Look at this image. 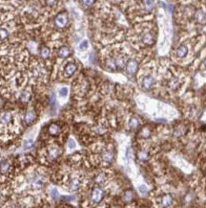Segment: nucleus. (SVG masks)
<instances>
[{
    "label": "nucleus",
    "instance_id": "f257e3e1",
    "mask_svg": "<svg viewBox=\"0 0 206 208\" xmlns=\"http://www.w3.org/2000/svg\"><path fill=\"white\" fill-rule=\"evenodd\" d=\"M14 114L9 111H0V129H8L14 125Z\"/></svg>",
    "mask_w": 206,
    "mask_h": 208
},
{
    "label": "nucleus",
    "instance_id": "f03ea898",
    "mask_svg": "<svg viewBox=\"0 0 206 208\" xmlns=\"http://www.w3.org/2000/svg\"><path fill=\"white\" fill-rule=\"evenodd\" d=\"M46 178L42 174L36 173L29 179V183L32 189H41L45 185Z\"/></svg>",
    "mask_w": 206,
    "mask_h": 208
},
{
    "label": "nucleus",
    "instance_id": "7ed1b4c3",
    "mask_svg": "<svg viewBox=\"0 0 206 208\" xmlns=\"http://www.w3.org/2000/svg\"><path fill=\"white\" fill-rule=\"evenodd\" d=\"M104 196H105L104 190L97 186V187L93 188V190L91 192L90 201L93 204H99L103 201V199H104Z\"/></svg>",
    "mask_w": 206,
    "mask_h": 208
},
{
    "label": "nucleus",
    "instance_id": "20e7f679",
    "mask_svg": "<svg viewBox=\"0 0 206 208\" xmlns=\"http://www.w3.org/2000/svg\"><path fill=\"white\" fill-rule=\"evenodd\" d=\"M60 155H61V148L55 144L51 145L46 150V157L48 158V160H51V161L55 160L56 158H58L60 156Z\"/></svg>",
    "mask_w": 206,
    "mask_h": 208
},
{
    "label": "nucleus",
    "instance_id": "39448f33",
    "mask_svg": "<svg viewBox=\"0 0 206 208\" xmlns=\"http://www.w3.org/2000/svg\"><path fill=\"white\" fill-rule=\"evenodd\" d=\"M68 23V16L66 13H60L54 18V24L57 28H64Z\"/></svg>",
    "mask_w": 206,
    "mask_h": 208
},
{
    "label": "nucleus",
    "instance_id": "423d86ee",
    "mask_svg": "<svg viewBox=\"0 0 206 208\" xmlns=\"http://www.w3.org/2000/svg\"><path fill=\"white\" fill-rule=\"evenodd\" d=\"M137 69H139V62H137V61L131 59L126 63V72L129 75H135Z\"/></svg>",
    "mask_w": 206,
    "mask_h": 208
},
{
    "label": "nucleus",
    "instance_id": "0eeeda50",
    "mask_svg": "<svg viewBox=\"0 0 206 208\" xmlns=\"http://www.w3.org/2000/svg\"><path fill=\"white\" fill-rule=\"evenodd\" d=\"M173 202H174V199H173V197H172V195L165 194L161 197V198H160L159 205L162 208H169L170 206H172Z\"/></svg>",
    "mask_w": 206,
    "mask_h": 208
},
{
    "label": "nucleus",
    "instance_id": "6e6552de",
    "mask_svg": "<svg viewBox=\"0 0 206 208\" xmlns=\"http://www.w3.org/2000/svg\"><path fill=\"white\" fill-rule=\"evenodd\" d=\"M114 152L112 149H105L101 152V160L105 163H111L114 160Z\"/></svg>",
    "mask_w": 206,
    "mask_h": 208
},
{
    "label": "nucleus",
    "instance_id": "1a4fd4ad",
    "mask_svg": "<svg viewBox=\"0 0 206 208\" xmlns=\"http://www.w3.org/2000/svg\"><path fill=\"white\" fill-rule=\"evenodd\" d=\"M76 69H77V66L75 63L69 62L64 67V74H65V76H67V77H71V76H73L75 74Z\"/></svg>",
    "mask_w": 206,
    "mask_h": 208
},
{
    "label": "nucleus",
    "instance_id": "9d476101",
    "mask_svg": "<svg viewBox=\"0 0 206 208\" xmlns=\"http://www.w3.org/2000/svg\"><path fill=\"white\" fill-rule=\"evenodd\" d=\"M155 84V80L151 75H147L142 80V87L146 90L151 89Z\"/></svg>",
    "mask_w": 206,
    "mask_h": 208
},
{
    "label": "nucleus",
    "instance_id": "9b49d317",
    "mask_svg": "<svg viewBox=\"0 0 206 208\" xmlns=\"http://www.w3.org/2000/svg\"><path fill=\"white\" fill-rule=\"evenodd\" d=\"M11 165L9 160L3 159L0 161V174H7L11 172Z\"/></svg>",
    "mask_w": 206,
    "mask_h": 208
},
{
    "label": "nucleus",
    "instance_id": "f8f14e48",
    "mask_svg": "<svg viewBox=\"0 0 206 208\" xmlns=\"http://www.w3.org/2000/svg\"><path fill=\"white\" fill-rule=\"evenodd\" d=\"M36 111H32V109H29V111H27L25 115H24V120H25V122L27 123V125L32 124L34 121H36Z\"/></svg>",
    "mask_w": 206,
    "mask_h": 208
},
{
    "label": "nucleus",
    "instance_id": "ddd939ff",
    "mask_svg": "<svg viewBox=\"0 0 206 208\" xmlns=\"http://www.w3.org/2000/svg\"><path fill=\"white\" fill-rule=\"evenodd\" d=\"M81 184H82V182L79 178H73L70 179V181H69V188H70V190H72V191H76L80 188Z\"/></svg>",
    "mask_w": 206,
    "mask_h": 208
},
{
    "label": "nucleus",
    "instance_id": "4468645a",
    "mask_svg": "<svg viewBox=\"0 0 206 208\" xmlns=\"http://www.w3.org/2000/svg\"><path fill=\"white\" fill-rule=\"evenodd\" d=\"M141 40L143 43L147 45H152L154 41H155V38H154V36L151 33H145V34L141 37Z\"/></svg>",
    "mask_w": 206,
    "mask_h": 208
},
{
    "label": "nucleus",
    "instance_id": "2eb2a0df",
    "mask_svg": "<svg viewBox=\"0 0 206 208\" xmlns=\"http://www.w3.org/2000/svg\"><path fill=\"white\" fill-rule=\"evenodd\" d=\"M57 55H58V57L61 58V59H66L71 55V51H70V49H69V47L62 46V47L59 48L58 52H57Z\"/></svg>",
    "mask_w": 206,
    "mask_h": 208
},
{
    "label": "nucleus",
    "instance_id": "dca6fc26",
    "mask_svg": "<svg viewBox=\"0 0 206 208\" xmlns=\"http://www.w3.org/2000/svg\"><path fill=\"white\" fill-rule=\"evenodd\" d=\"M176 54H177V57L178 58H184V57H186L187 54H188V48H187V46H185V45L179 46L177 49Z\"/></svg>",
    "mask_w": 206,
    "mask_h": 208
},
{
    "label": "nucleus",
    "instance_id": "f3484780",
    "mask_svg": "<svg viewBox=\"0 0 206 208\" xmlns=\"http://www.w3.org/2000/svg\"><path fill=\"white\" fill-rule=\"evenodd\" d=\"M48 129H49V133L51 135H57L60 133V127L57 125L56 123H52L49 126Z\"/></svg>",
    "mask_w": 206,
    "mask_h": 208
},
{
    "label": "nucleus",
    "instance_id": "a211bd4d",
    "mask_svg": "<svg viewBox=\"0 0 206 208\" xmlns=\"http://www.w3.org/2000/svg\"><path fill=\"white\" fill-rule=\"evenodd\" d=\"M195 18H196V20L198 21V22L203 24V23L206 22V14L203 12V11L200 10L196 13V15H195Z\"/></svg>",
    "mask_w": 206,
    "mask_h": 208
},
{
    "label": "nucleus",
    "instance_id": "6ab92c4d",
    "mask_svg": "<svg viewBox=\"0 0 206 208\" xmlns=\"http://www.w3.org/2000/svg\"><path fill=\"white\" fill-rule=\"evenodd\" d=\"M31 92L29 90H23L20 95V100L22 103H28L31 100Z\"/></svg>",
    "mask_w": 206,
    "mask_h": 208
},
{
    "label": "nucleus",
    "instance_id": "aec40b11",
    "mask_svg": "<svg viewBox=\"0 0 206 208\" xmlns=\"http://www.w3.org/2000/svg\"><path fill=\"white\" fill-rule=\"evenodd\" d=\"M137 156H139V159L140 161H146L149 158V152L145 150L140 151L139 154H137Z\"/></svg>",
    "mask_w": 206,
    "mask_h": 208
},
{
    "label": "nucleus",
    "instance_id": "412c9836",
    "mask_svg": "<svg viewBox=\"0 0 206 208\" xmlns=\"http://www.w3.org/2000/svg\"><path fill=\"white\" fill-rule=\"evenodd\" d=\"M139 126V119L137 118H135V117H132L131 119H130V121H129V127L131 128V129H136L137 127Z\"/></svg>",
    "mask_w": 206,
    "mask_h": 208
},
{
    "label": "nucleus",
    "instance_id": "4be33fe9",
    "mask_svg": "<svg viewBox=\"0 0 206 208\" xmlns=\"http://www.w3.org/2000/svg\"><path fill=\"white\" fill-rule=\"evenodd\" d=\"M105 180H106V176H105V174H103V173L97 174L96 178V182L97 184H103L105 182Z\"/></svg>",
    "mask_w": 206,
    "mask_h": 208
},
{
    "label": "nucleus",
    "instance_id": "5701e85b",
    "mask_svg": "<svg viewBox=\"0 0 206 208\" xmlns=\"http://www.w3.org/2000/svg\"><path fill=\"white\" fill-rule=\"evenodd\" d=\"M40 55L43 59H47L50 56V49L48 47H43L40 51Z\"/></svg>",
    "mask_w": 206,
    "mask_h": 208
},
{
    "label": "nucleus",
    "instance_id": "b1692460",
    "mask_svg": "<svg viewBox=\"0 0 206 208\" xmlns=\"http://www.w3.org/2000/svg\"><path fill=\"white\" fill-rule=\"evenodd\" d=\"M140 135L143 137V138H148L149 136L151 135V131L148 128H143L140 131Z\"/></svg>",
    "mask_w": 206,
    "mask_h": 208
},
{
    "label": "nucleus",
    "instance_id": "393cba45",
    "mask_svg": "<svg viewBox=\"0 0 206 208\" xmlns=\"http://www.w3.org/2000/svg\"><path fill=\"white\" fill-rule=\"evenodd\" d=\"M88 47H89V41L87 39H84L79 43V49L80 50L84 51V50L88 49Z\"/></svg>",
    "mask_w": 206,
    "mask_h": 208
},
{
    "label": "nucleus",
    "instance_id": "a878e982",
    "mask_svg": "<svg viewBox=\"0 0 206 208\" xmlns=\"http://www.w3.org/2000/svg\"><path fill=\"white\" fill-rule=\"evenodd\" d=\"M178 79L177 78H173V79H171L170 80V82H169V86L171 87L172 89H176L177 87H178Z\"/></svg>",
    "mask_w": 206,
    "mask_h": 208
},
{
    "label": "nucleus",
    "instance_id": "bb28decb",
    "mask_svg": "<svg viewBox=\"0 0 206 208\" xmlns=\"http://www.w3.org/2000/svg\"><path fill=\"white\" fill-rule=\"evenodd\" d=\"M123 199H124V201H130L133 199V193H132V191H127V192H125V194H124V196H123Z\"/></svg>",
    "mask_w": 206,
    "mask_h": 208
},
{
    "label": "nucleus",
    "instance_id": "cd10ccee",
    "mask_svg": "<svg viewBox=\"0 0 206 208\" xmlns=\"http://www.w3.org/2000/svg\"><path fill=\"white\" fill-rule=\"evenodd\" d=\"M143 4H145V8L148 11H151L154 8V2L153 1H143Z\"/></svg>",
    "mask_w": 206,
    "mask_h": 208
},
{
    "label": "nucleus",
    "instance_id": "c85d7f7f",
    "mask_svg": "<svg viewBox=\"0 0 206 208\" xmlns=\"http://www.w3.org/2000/svg\"><path fill=\"white\" fill-rule=\"evenodd\" d=\"M32 146H33V142H32V140H27L25 143H24V149L25 150H29V149H32Z\"/></svg>",
    "mask_w": 206,
    "mask_h": 208
},
{
    "label": "nucleus",
    "instance_id": "c756f323",
    "mask_svg": "<svg viewBox=\"0 0 206 208\" xmlns=\"http://www.w3.org/2000/svg\"><path fill=\"white\" fill-rule=\"evenodd\" d=\"M58 93L61 97H66L68 95V88L67 87H62V88L59 89Z\"/></svg>",
    "mask_w": 206,
    "mask_h": 208
},
{
    "label": "nucleus",
    "instance_id": "7c9ffc66",
    "mask_svg": "<svg viewBox=\"0 0 206 208\" xmlns=\"http://www.w3.org/2000/svg\"><path fill=\"white\" fill-rule=\"evenodd\" d=\"M68 148L70 150H74L75 148V142L74 139H70L68 142Z\"/></svg>",
    "mask_w": 206,
    "mask_h": 208
},
{
    "label": "nucleus",
    "instance_id": "2f4dec72",
    "mask_svg": "<svg viewBox=\"0 0 206 208\" xmlns=\"http://www.w3.org/2000/svg\"><path fill=\"white\" fill-rule=\"evenodd\" d=\"M139 191L141 193V194H146L148 192V188L146 185H139Z\"/></svg>",
    "mask_w": 206,
    "mask_h": 208
},
{
    "label": "nucleus",
    "instance_id": "473e14b6",
    "mask_svg": "<svg viewBox=\"0 0 206 208\" xmlns=\"http://www.w3.org/2000/svg\"><path fill=\"white\" fill-rule=\"evenodd\" d=\"M51 195H52V197H53V199H56L57 197L59 196V194H58V192H57L56 189H53L52 192H51Z\"/></svg>",
    "mask_w": 206,
    "mask_h": 208
},
{
    "label": "nucleus",
    "instance_id": "72a5a7b5",
    "mask_svg": "<svg viewBox=\"0 0 206 208\" xmlns=\"http://www.w3.org/2000/svg\"><path fill=\"white\" fill-rule=\"evenodd\" d=\"M82 4H86V6H92L93 4H95V1H82Z\"/></svg>",
    "mask_w": 206,
    "mask_h": 208
},
{
    "label": "nucleus",
    "instance_id": "f704fd0d",
    "mask_svg": "<svg viewBox=\"0 0 206 208\" xmlns=\"http://www.w3.org/2000/svg\"><path fill=\"white\" fill-rule=\"evenodd\" d=\"M14 208H29V207L27 205H25V204H17Z\"/></svg>",
    "mask_w": 206,
    "mask_h": 208
},
{
    "label": "nucleus",
    "instance_id": "c9c22d12",
    "mask_svg": "<svg viewBox=\"0 0 206 208\" xmlns=\"http://www.w3.org/2000/svg\"><path fill=\"white\" fill-rule=\"evenodd\" d=\"M202 64H203V66H204V68H206V59H205V60L203 61V63H202Z\"/></svg>",
    "mask_w": 206,
    "mask_h": 208
},
{
    "label": "nucleus",
    "instance_id": "e433bc0d",
    "mask_svg": "<svg viewBox=\"0 0 206 208\" xmlns=\"http://www.w3.org/2000/svg\"><path fill=\"white\" fill-rule=\"evenodd\" d=\"M2 198H3V194L1 191H0V200H2Z\"/></svg>",
    "mask_w": 206,
    "mask_h": 208
}]
</instances>
